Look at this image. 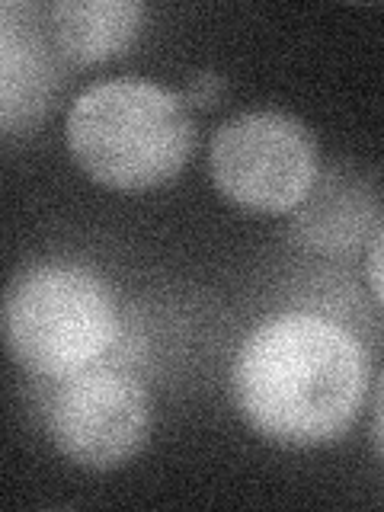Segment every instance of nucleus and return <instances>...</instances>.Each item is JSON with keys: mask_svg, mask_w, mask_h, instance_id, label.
<instances>
[{"mask_svg": "<svg viewBox=\"0 0 384 512\" xmlns=\"http://www.w3.org/2000/svg\"><path fill=\"white\" fill-rule=\"evenodd\" d=\"M221 93H224V77L215 74V71H199V74H192L189 87L183 90V100L189 106L212 109V106H218Z\"/></svg>", "mask_w": 384, "mask_h": 512, "instance_id": "9", "label": "nucleus"}, {"mask_svg": "<svg viewBox=\"0 0 384 512\" xmlns=\"http://www.w3.org/2000/svg\"><path fill=\"white\" fill-rule=\"evenodd\" d=\"M141 23L144 7L138 0H61L48 7V26L61 55L77 68L128 52Z\"/></svg>", "mask_w": 384, "mask_h": 512, "instance_id": "8", "label": "nucleus"}, {"mask_svg": "<svg viewBox=\"0 0 384 512\" xmlns=\"http://www.w3.org/2000/svg\"><path fill=\"white\" fill-rule=\"evenodd\" d=\"M381 186L356 164H330L317 173L308 196L288 218V231L304 250L320 256H352L372 240L381 218Z\"/></svg>", "mask_w": 384, "mask_h": 512, "instance_id": "7", "label": "nucleus"}, {"mask_svg": "<svg viewBox=\"0 0 384 512\" xmlns=\"http://www.w3.org/2000/svg\"><path fill=\"white\" fill-rule=\"evenodd\" d=\"M58 452L87 471H116L132 461L151 432V400L122 365H90L58 378L45 404Z\"/></svg>", "mask_w": 384, "mask_h": 512, "instance_id": "5", "label": "nucleus"}, {"mask_svg": "<svg viewBox=\"0 0 384 512\" xmlns=\"http://www.w3.org/2000/svg\"><path fill=\"white\" fill-rule=\"evenodd\" d=\"M212 183L253 215H292L320 173L317 138L279 109H253L224 122L208 148Z\"/></svg>", "mask_w": 384, "mask_h": 512, "instance_id": "4", "label": "nucleus"}, {"mask_svg": "<svg viewBox=\"0 0 384 512\" xmlns=\"http://www.w3.org/2000/svg\"><path fill=\"white\" fill-rule=\"evenodd\" d=\"M68 58L48 26V7H0V122L4 135L32 132L55 109Z\"/></svg>", "mask_w": 384, "mask_h": 512, "instance_id": "6", "label": "nucleus"}, {"mask_svg": "<svg viewBox=\"0 0 384 512\" xmlns=\"http://www.w3.org/2000/svg\"><path fill=\"white\" fill-rule=\"evenodd\" d=\"M372 359L346 327L285 311L240 343L231 368L234 407L260 439L317 448L343 439L368 397Z\"/></svg>", "mask_w": 384, "mask_h": 512, "instance_id": "1", "label": "nucleus"}, {"mask_svg": "<svg viewBox=\"0 0 384 512\" xmlns=\"http://www.w3.org/2000/svg\"><path fill=\"white\" fill-rule=\"evenodd\" d=\"M365 279L372 288L375 301L384 308V221L378 224L375 237L368 240V256H365Z\"/></svg>", "mask_w": 384, "mask_h": 512, "instance_id": "10", "label": "nucleus"}, {"mask_svg": "<svg viewBox=\"0 0 384 512\" xmlns=\"http://www.w3.org/2000/svg\"><path fill=\"white\" fill-rule=\"evenodd\" d=\"M4 333L16 365L58 381L100 365L119 343L122 317L106 279L74 263H36L13 276Z\"/></svg>", "mask_w": 384, "mask_h": 512, "instance_id": "3", "label": "nucleus"}, {"mask_svg": "<svg viewBox=\"0 0 384 512\" xmlns=\"http://www.w3.org/2000/svg\"><path fill=\"white\" fill-rule=\"evenodd\" d=\"M372 439H375V448L384 461V375L378 381V391H375V404H372Z\"/></svg>", "mask_w": 384, "mask_h": 512, "instance_id": "11", "label": "nucleus"}, {"mask_svg": "<svg viewBox=\"0 0 384 512\" xmlns=\"http://www.w3.org/2000/svg\"><path fill=\"white\" fill-rule=\"evenodd\" d=\"M74 164L119 192L167 186L196 148V125L183 93L151 80H100L77 96L64 125Z\"/></svg>", "mask_w": 384, "mask_h": 512, "instance_id": "2", "label": "nucleus"}]
</instances>
